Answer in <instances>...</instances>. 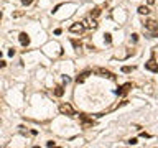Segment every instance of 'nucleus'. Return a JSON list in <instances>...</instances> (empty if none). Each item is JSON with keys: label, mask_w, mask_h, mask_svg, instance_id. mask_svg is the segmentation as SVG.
I'll return each instance as SVG.
<instances>
[{"label": "nucleus", "mask_w": 158, "mask_h": 148, "mask_svg": "<svg viewBox=\"0 0 158 148\" xmlns=\"http://www.w3.org/2000/svg\"><path fill=\"white\" fill-rule=\"evenodd\" d=\"M143 30L148 33L150 38L158 36V22H155V20H147V22L143 23Z\"/></svg>", "instance_id": "1"}, {"label": "nucleus", "mask_w": 158, "mask_h": 148, "mask_svg": "<svg viewBox=\"0 0 158 148\" xmlns=\"http://www.w3.org/2000/svg\"><path fill=\"white\" fill-rule=\"evenodd\" d=\"M59 112L63 115H66V117H74V115H76V112H74V109H72V105L68 104V102L59 104Z\"/></svg>", "instance_id": "2"}, {"label": "nucleus", "mask_w": 158, "mask_h": 148, "mask_svg": "<svg viewBox=\"0 0 158 148\" xmlns=\"http://www.w3.org/2000/svg\"><path fill=\"white\" fill-rule=\"evenodd\" d=\"M94 72H96V74H99V76H102V77H107V79L115 81V74H114V72L107 71V69H104V67H97V69H94Z\"/></svg>", "instance_id": "3"}, {"label": "nucleus", "mask_w": 158, "mask_h": 148, "mask_svg": "<svg viewBox=\"0 0 158 148\" xmlns=\"http://www.w3.org/2000/svg\"><path fill=\"white\" fill-rule=\"evenodd\" d=\"M79 120H81V123H82V127H84V128L94 125V120H92V119H89L86 114H79Z\"/></svg>", "instance_id": "4"}, {"label": "nucleus", "mask_w": 158, "mask_h": 148, "mask_svg": "<svg viewBox=\"0 0 158 148\" xmlns=\"http://www.w3.org/2000/svg\"><path fill=\"white\" fill-rule=\"evenodd\" d=\"M84 28H86V27H84V23L77 22V23H72L71 27H69V31H71V33H82V31H84Z\"/></svg>", "instance_id": "5"}, {"label": "nucleus", "mask_w": 158, "mask_h": 148, "mask_svg": "<svg viewBox=\"0 0 158 148\" xmlns=\"http://www.w3.org/2000/svg\"><path fill=\"white\" fill-rule=\"evenodd\" d=\"M130 89H132V82H127V84H124V86H120V87L115 91V94H117V95H125Z\"/></svg>", "instance_id": "6"}, {"label": "nucleus", "mask_w": 158, "mask_h": 148, "mask_svg": "<svg viewBox=\"0 0 158 148\" xmlns=\"http://www.w3.org/2000/svg\"><path fill=\"white\" fill-rule=\"evenodd\" d=\"M91 74H92V71H82L81 74H77V77H76V82L77 84H82V82L86 81L87 77L91 76Z\"/></svg>", "instance_id": "7"}, {"label": "nucleus", "mask_w": 158, "mask_h": 148, "mask_svg": "<svg viewBox=\"0 0 158 148\" xmlns=\"http://www.w3.org/2000/svg\"><path fill=\"white\" fill-rule=\"evenodd\" d=\"M18 40H20V43H22L23 46H28V44H30V36H28L25 31L18 35Z\"/></svg>", "instance_id": "8"}, {"label": "nucleus", "mask_w": 158, "mask_h": 148, "mask_svg": "<svg viewBox=\"0 0 158 148\" xmlns=\"http://www.w3.org/2000/svg\"><path fill=\"white\" fill-rule=\"evenodd\" d=\"M145 69H148V71H152V72H158V64H155V63L150 59L147 64H145Z\"/></svg>", "instance_id": "9"}, {"label": "nucleus", "mask_w": 158, "mask_h": 148, "mask_svg": "<svg viewBox=\"0 0 158 148\" xmlns=\"http://www.w3.org/2000/svg\"><path fill=\"white\" fill-rule=\"evenodd\" d=\"M138 13H140V15H148V13H150V8L145 7V5H140L138 7Z\"/></svg>", "instance_id": "10"}, {"label": "nucleus", "mask_w": 158, "mask_h": 148, "mask_svg": "<svg viewBox=\"0 0 158 148\" xmlns=\"http://www.w3.org/2000/svg\"><path fill=\"white\" fill-rule=\"evenodd\" d=\"M63 94H64V89L61 87V86H56V87H55V95H56V97H61Z\"/></svg>", "instance_id": "11"}, {"label": "nucleus", "mask_w": 158, "mask_h": 148, "mask_svg": "<svg viewBox=\"0 0 158 148\" xmlns=\"http://www.w3.org/2000/svg\"><path fill=\"white\" fill-rule=\"evenodd\" d=\"M101 12H102L101 8H94V10L91 12V18H97V16L101 15Z\"/></svg>", "instance_id": "12"}, {"label": "nucleus", "mask_w": 158, "mask_h": 148, "mask_svg": "<svg viewBox=\"0 0 158 148\" xmlns=\"http://www.w3.org/2000/svg\"><path fill=\"white\" fill-rule=\"evenodd\" d=\"M152 61L155 63V64H158V51H157V49H153V51H152Z\"/></svg>", "instance_id": "13"}, {"label": "nucleus", "mask_w": 158, "mask_h": 148, "mask_svg": "<svg viewBox=\"0 0 158 148\" xmlns=\"http://www.w3.org/2000/svg\"><path fill=\"white\" fill-rule=\"evenodd\" d=\"M133 69H135V66H124V67H122V72H132Z\"/></svg>", "instance_id": "14"}, {"label": "nucleus", "mask_w": 158, "mask_h": 148, "mask_svg": "<svg viewBox=\"0 0 158 148\" xmlns=\"http://www.w3.org/2000/svg\"><path fill=\"white\" fill-rule=\"evenodd\" d=\"M71 43H72V46H74V49H76V51H79V49H81V43H77L76 40H71Z\"/></svg>", "instance_id": "15"}, {"label": "nucleus", "mask_w": 158, "mask_h": 148, "mask_svg": "<svg viewBox=\"0 0 158 148\" xmlns=\"http://www.w3.org/2000/svg\"><path fill=\"white\" fill-rule=\"evenodd\" d=\"M104 40H105V43H112V35H110V33H105V35H104Z\"/></svg>", "instance_id": "16"}, {"label": "nucleus", "mask_w": 158, "mask_h": 148, "mask_svg": "<svg viewBox=\"0 0 158 148\" xmlns=\"http://www.w3.org/2000/svg\"><path fill=\"white\" fill-rule=\"evenodd\" d=\"M8 56H10V58H13V56H15V49H13V48L8 49Z\"/></svg>", "instance_id": "17"}, {"label": "nucleus", "mask_w": 158, "mask_h": 148, "mask_svg": "<svg viewBox=\"0 0 158 148\" xmlns=\"http://www.w3.org/2000/svg\"><path fill=\"white\" fill-rule=\"evenodd\" d=\"M22 3H23V5H31L33 0H22Z\"/></svg>", "instance_id": "18"}, {"label": "nucleus", "mask_w": 158, "mask_h": 148, "mask_svg": "<svg viewBox=\"0 0 158 148\" xmlns=\"http://www.w3.org/2000/svg\"><path fill=\"white\" fill-rule=\"evenodd\" d=\"M137 143V138H130V140H129V145H135Z\"/></svg>", "instance_id": "19"}, {"label": "nucleus", "mask_w": 158, "mask_h": 148, "mask_svg": "<svg viewBox=\"0 0 158 148\" xmlns=\"http://www.w3.org/2000/svg\"><path fill=\"white\" fill-rule=\"evenodd\" d=\"M132 40H133V41H138V35L133 33V35H132Z\"/></svg>", "instance_id": "20"}, {"label": "nucleus", "mask_w": 158, "mask_h": 148, "mask_svg": "<svg viewBox=\"0 0 158 148\" xmlns=\"http://www.w3.org/2000/svg\"><path fill=\"white\" fill-rule=\"evenodd\" d=\"M63 81H64V82H66V84H68V82L71 81V79H69V77H68V76H63Z\"/></svg>", "instance_id": "21"}, {"label": "nucleus", "mask_w": 158, "mask_h": 148, "mask_svg": "<svg viewBox=\"0 0 158 148\" xmlns=\"http://www.w3.org/2000/svg\"><path fill=\"white\" fill-rule=\"evenodd\" d=\"M55 35H61V28H56V30H55Z\"/></svg>", "instance_id": "22"}, {"label": "nucleus", "mask_w": 158, "mask_h": 148, "mask_svg": "<svg viewBox=\"0 0 158 148\" xmlns=\"http://www.w3.org/2000/svg\"><path fill=\"white\" fill-rule=\"evenodd\" d=\"M0 67H5V61H0Z\"/></svg>", "instance_id": "23"}, {"label": "nucleus", "mask_w": 158, "mask_h": 148, "mask_svg": "<svg viewBox=\"0 0 158 148\" xmlns=\"http://www.w3.org/2000/svg\"><path fill=\"white\" fill-rule=\"evenodd\" d=\"M148 3H150V5H153V3H155V0H147Z\"/></svg>", "instance_id": "24"}, {"label": "nucleus", "mask_w": 158, "mask_h": 148, "mask_svg": "<svg viewBox=\"0 0 158 148\" xmlns=\"http://www.w3.org/2000/svg\"><path fill=\"white\" fill-rule=\"evenodd\" d=\"M0 20H2V10H0Z\"/></svg>", "instance_id": "25"}, {"label": "nucleus", "mask_w": 158, "mask_h": 148, "mask_svg": "<svg viewBox=\"0 0 158 148\" xmlns=\"http://www.w3.org/2000/svg\"><path fill=\"white\" fill-rule=\"evenodd\" d=\"M0 58H2V51H0Z\"/></svg>", "instance_id": "26"}]
</instances>
